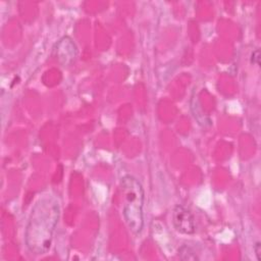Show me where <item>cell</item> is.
<instances>
[{
  "label": "cell",
  "instance_id": "obj_4",
  "mask_svg": "<svg viewBox=\"0 0 261 261\" xmlns=\"http://www.w3.org/2000/svg\"><path fill=\"white\" fill-rule=\"evenodd\" d=\"M56 59L63 65H69L76 56V47L69 37H63L56 45Z\"/></svg>",
  "mask_w": 261,
  "mask_h": 261
},
{
  "label": "cell",
  "instance_id": "obj_5",
  "mask_svg": "<svg viewBox=\"0 0 261 261\" xmlns=\"http://www.w3.org/2000/svg\"><path fill=\"white\" fill-rule=\"evenodd\" d=\"M178 256L181 260H192V261H196L199 259V257L197 256V254L195 253V251L187 246L184 245L178 249Z\"/></svg>",
  "mask_w": 261,
  "mask_h": 261
},
{
  "label": "cell",
  "instance_id": "obj_3",
  "mask_svg": "<svg viewBox=\"0 0 261 261\" xmlns=\"http://www.w3.org/2000/svg\"><path fill=\"white\" fill-rule=\"evenodd\" d=\"M174 228L184 234H193L196 230L195 219L192 212L182 205H176L172 212Z\"/></svg>",
  "mask_w": 261,
  "mask_h": 261
},
{
  "label": "cell",
  "instance_id": "obj_2",
  "mask_svg": "<svg viewBox=\"0 0 261 261\" xmlns=\"http://www.w3.org/2000/svg\"><path fill=\"white\" fill-rule=\"evenodd\" d=\"M123 193L122 215L132 232L138 234L144 226V189L140 181L132 176L125 175L120 180Z\"/></svg>",
  "mask_w": 261,
  "mask_h": 261
},
{
  "label": "cell",
  "instance_id": "obj_7",
  "mask_svg": "<svg viewBox=\"0 0 261 261\" xmlns=\"http://www.w3.org/2000/svg\"><path fill=\"white\" fill-rule=\"evenodd\" d=\"M254 250H255V253H256V256H257V260L258 261H261V245L260 243H256L255 247H254Z\"/></svg>",
  "mask_w": 261,
  "mask_h": 261
},
{
  "label": "cell",
  "instance_id": "obj_1",
  "mask_svg": "<svg viewBox=\"0 0 261 261\" xmlns=\"http://www.w3.org/2000/svg\"><path fill=\"white\" fill-rule=\"evenodd\" d=\"M59 213L58 201L53 197H44L35 204L27 224L24 237L27 247L31 252L35 254L48 252Z\"/></svg>",
  "mask_w": 261,
  "mask_h": 261
},
{
  "label": "cell",
  "instance_id": "obj_6",
  "mask_svg": "<svg viewBox=\"0 0 261 261\" xmlns=\"http://www.w3.org/2000/svg\"><path fill=\"white\" fill-rule=\"evenodd\" d=\"M259 58H260V52L258 49H256L253 53H252V59L251 61L255 64H259Z\"/></svg>",
  "mask_w": 261,
  "mask_h": 261
}]
</instances>
